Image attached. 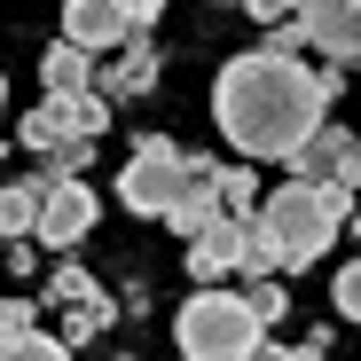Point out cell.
<instances>
[{
  "label": "cell",
  "mask_w": 361,
  "mask_h": 361,
  "mask_svg": "<svg viewBox=\"0 0 361 361\" xmlns=\"http://www.w3.org/2000/svg\"><path fill=\"white\" fill-rule=\"evenodd\" d=\"M338 87H345L338 63L314 71V63H298V55L244 47V55H228L220 79H212V118H220V134H228L235 157H252V165L283 157L290 165V149L330 118Z\"/></svg>",
  "instance_id": "cell-1"
},
{
  "label": "cell",
  "mask_w": 361,
  "mask_h": 361,
  "mask_svg": "<svg viewBox=\"0 0 361 361\" xmlns=\"http://www.w3.org/2000/svg\"><path fill=\"white\" fill-rule=\"evenodd\" d=\"M353 220V189L345 180H283L259 197V212L244 220V267L235 275H298L314 267L338 228Z\"/></svg>",
  "instance_id": "cell-2"
},
{
  "label": "cell",
  "mask_w": 361,
  "mask_h": 361,
  "mask_svg": "<svg viewBox=\"0 0 361 361\" xmlns=\"http://www.w3.org/2000/svg\"><path fill=\"white\" fill-rule=\"evenodd\" d=\"M259 338H267V322L244 307V290H220V283H197V298L173 322L180 361H252Z\"/></svg>",
  "instance_id": "cell-3"
},
{
  "label": "cell",
  "mask_w": 361,
  "mask_h": 361,
  "mask_svg": "<svg viewBox=\"0 0 361 361\" xmlns=\"http://www.w3.org/2000/svg\"><path fill=\"white\" fill-rule=\"evenodd\" d=\"M16 134H24L32 149H87V142L110 134V102H102L94 87H87V94H39V110L16 118Z\"/></svg>",
  "instance_id": "cell-4"
},
{
  "label": "cell",
  "mask_w": 361,
  "mask_h": 361,
  "mask_svg": "<svg viewBox=\"0 0 361 361\" xmlns=\"http://www.w3.org/2000/svg\"><path fill=\"white\" fill-rule=\"evenodd\" d=\"M47 307L63 314V345H94V338L118 322V298H110L79 259H55V267H47Z\"/></svg>",
  "instance_id": "cell-5"
},
{
  "label": "cell",
  "mask_w": 361,
  "mask_h": 361,
  "mask_svg": "<svg viewBox=\"0 0 361 361\" xmlns=\"http://www.w3.org/2000/svg\"><path fill=\"white\" fill-rule=\"evenodd\" d=\"M180 165H189V149H180V142H165V134L134 142L126 173H118V204H126V212H149V220H165V204H173V189H180Z\"/></svg>",
  "instance_id": "cell-6"
},
{
  "label": "cell",
  "mask_w": 361,
  "mask_h": 361,
  "mask_svg": "<svg viewBox=\"0 0 361 361\" xmlns=\"http://www.w3.org/2000/svg\"><path fill=\"white\" fill-rule=\"evenodd\" d=\"M298 39H307L314 55H330V63H361V0H298L290 8Z\"/></svg>",
  "instance_id": "cell-7"
},
{
  "label": "cell",
  "mask_w": 361,
  "mask_h": 361,
  "mask_svg": "<svg viewBox=\"0 0 361 361\" xmlns=\"http://www.w3.org/2000/svg\"><path fill=\"white\" fill-rule=\"evenodd\" d=\"M102 220V197L87 189V180H63V189H47L39 197V228H32V244H55V252H71L79 235Z\"/></svg>",
  "instance_id": "cell-8"
},
{
  "label": "cell",
  "mask_w": 361,
  "mask_h": 361,
  "mask_svg": "<svg viewBox=\"0 0 361 361\" xmlns=\"http://www.w3.org/2000/svg\"><path fill=\"white\" fill-rule=\"evenodd\" d=\"M165 220H173L180 244H189L204 220H220V165H212V157H189V165H180V189H173Z\"/></svg>",
  "instance_id": "cell-9"
},
{
  "label": "cell",
  "mask_w": 361,
  "mask_h": 361,
  "mask_svg": "<svg viewBox=\"0 0 361 361\" xmlns=\"http://www.w3.org/2000/svg\"><path fill=\"white\" fill-rule=\"evenodd\" d=\"M63 39L87 47V55H110V47L134 39V24H126L118 0H63Z\"/></svg>",
  "instance_id": "cell-10"
},
{
  "label": "cell",
  "mask_w": 361,
  "mask_h": 361,
  "mask_svg": "<svg viewBox=\"0 0 361 361\" xmlns=\"http://www.w3.org/2000/svg\"><path fill=\"white\" fill-rule=\"evenodd\" d=\"M235 267H244V220H204L197 235H189V275L197 283H220V275H235Z\"/></svg>",
  "instance_id": "cell-11"
},
{
  "label": "cell",
  "mask_w": 361,
  "mask_h": 361,
  "mask_svg": "<svg viewBox=\"0 0 361 361\" xmlns=\"http://www.w3.org/2000/svg\"><path fill=\"white\" fill-rule=\"evenodd\" d=\"M353 149H361V142L338 126V118H322V126H314L307 142H298V149H290V180H338Z\"/></svg>",
  "instance_id": "cell-12"
},
{
  "label": "cell",
  "mask_w": 361,
  "mask_h": 361,
  "mask_svg": "<svg viewBox=\"0 0 361 361\" xmlns=\"http://www.w3.org/2000/svg\"><path fill=\"white\" fill-rule=\"evenodd\" d=\"M149 87H157V47L134 32L126 47H118V63L94 71V94H102V102H134V94H149Z\"/></svg>",
  "instance_id": "cell-13"
},
{
  "label": "cell",
  "mask_w": 361,
  "mask_h": 361,
  "mask_svg": "<svg viewBox=\"0 0 361 361\" xmlns=\"http://www.w3.org/2000/svg\"><path fill=\"white\" fill-rule=\"evenodd\" d=\"M39 87H47V94H87V87H94V55L71 47V39H55V47L39 55Z\"/></svg>",
  "instance_id": "cell-14"
},
{
  "label": "cell",
  "mask_w": 361,
  "mask_h": 361,
  "mask_svg": "<svg viewBox=\"0 0 361 361\" xmlns=\"http://www.w3.org/2000/svg\"><path fill=\"white\" fill-rule=\"evenodd\" d=\"M32 228H39V189L0 180V244H32Z\"/></svg>",
  "instance_id": "cell-15"
},
{
  "label": "cell",
  "mask_w": 361,
  "mask_h": 361,
  "mask_svg": "<svg viewBox=\"0 0 361 361\" xmlns=\"http://www.w3.org/2000/svg\"><path fill=\"white\" fill-rule=\"evenodd\" d=\"M220 212L228 220H252L259 212V165L244 157V165H220Z\"/></svg>",
  "instance_id": "cell-16"
},
{
  "label": "cell",
  "mask_w": 361,
  "mask_h": 361,
  "mask_svg": "<svg viewBox=\"0 0 361 361\" xmlns=\"http://www.w3.org/2000/svg\"><path fill=\"white\" fill-rule=\"evenodd\" d=\"M0 361H71V345L47 330H0Z\"/></svg>",
  "instance_id": "cell-17"
},
{
  "label": "cell",
  "mask_w": 361,
  "mask_h": 361,
  "mask_svg": "<svg viewBox=\"0 0 361 361\" xmlns=\"http://www.w3.org/2000/svg\"><path fill=\"white\" fill-rule=\"evenodd\" d=\"M244 307H252L259 322H283V314H290V290H283V275H244Z\"/></svg>",
  "instance_id": "cell-18"
},
{
  "label": "cell",
  "mask_w": 361,
  "mask_h": 361,
  "mask_svg": "<svg viewBox=\"0 0 361 361\" xmlns=\"http://www.w3.org/2000/svg\"><path fill=\"white\" fill-rule=\"evenodd\" d=\"M252 361H330V330H314L307 345H267V338H259Z\"/></svg>",
  "instance_id": "cell-19"
},
{
  "label": "cell",
  "mask_w": 361,
  "mask_h": 361,
  "mask_svg": "<svg viewBox=\"0 0 361 361\" xmlns=\"http://www.w3.org/2000/svg\"><path fill=\"white\" fill-rule=\"evenodd\" d=\"M330 307H338L345 322H361V259H345V267H338V283H330Z\"/></svg>",
  "instance_id": "cell-20"
},
{
  "label": "cell",
  "mask_w": 361,
  "mask_h": 361,
  "mask_svg": "<svg viewBox=\"0 0 361 361\" xmlns=\"http://www.w3.org/2000/svg\"><path fill=\"white\" fill-rule=\"evenodd\" d=\"M118 8H126V24H134V32H149V24L165 16V0H118Z\"/></svg>",
  "instance_id": "cell-21"
},
{
  "label": "cell",
  "mask_w": 361,
  "mask_h": 361,
  "mask_svg": "<svg viewBox=\"0 0 361 361\" xmlns=\"http://www.w3.org/2000/svg\"><path fill=\"white\" fill-rule=\"evenodd\" d=\"M32 314H39L32 298H8V307H0V330H32Z\"/></svg>",
  "instance_id": "cell-22"
},
{
  "label": "cell",
  "mask_w": 361,
  "mask_h": 361,
  "mask_svg": "<svg viewBox=\"0 0 361 361\" xmlns=\"http://www.w3.org/2000/svg\"><path fill=\"white\" fill-rule=\"evenodd\" d=\"M338 180H345V189H353V197H361V149H353V157H345V173H338Z\"/></svg>",
  "instance_id": "cell-23"
},
{
  "label": "cell",
  "mask_w": 361,
  "mask_h": 361,
  "mask_svg": "<svg viewBox=\"0 0 361 361\" xmlns=\"http://www.w3.org/2000/svg\"><path fill=\"white\" fill-rule=\"evenodd\" d=\"M0 102H8V79H0Z\"/></svg>",
  "instance_id": "cell-24"
},
{
  "label": "cell",
  "mask_w": 361,
  "mask_h": 361,
  "mask_svg": "<svg viewBox=\"0 0 361 361\" xmlns=\"http://www.w3.org/2000/svg\"><path fill=\"white\" fill-rule=\"evenodd\" d=\"M353 235H361V212H353Z\"/></svg>",
  "instance_id": "cell-25"
},
{
  "label": "cell",
  "mask_w": 361,
  "mask_h": 361,
  "mask_svg": "<svg viewBox=\"0 0 361 361\" xmlns=\"http://www.w3.org/2000/svg\"><path fill=\"white\" fill-rule=\"evenodd\" d=\"M228 8H244V0H228Z\"/></svg>",
  "instance_id": "cell-26"
}]
</instances>
